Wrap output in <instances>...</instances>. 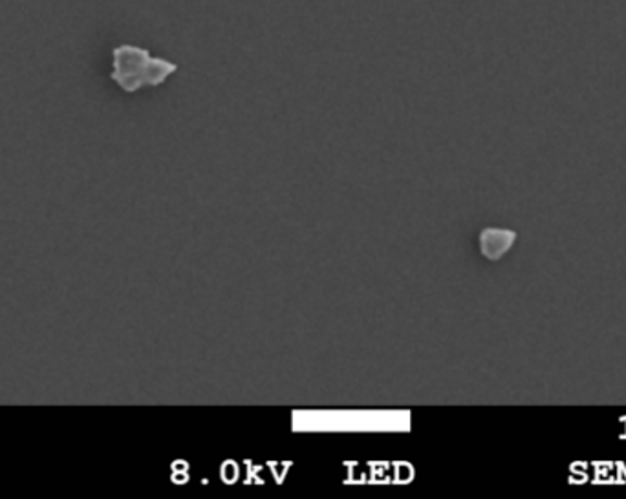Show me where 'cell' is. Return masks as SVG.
<instances>
[{
	"label": "cell",
	"instance_id": "cell-1",
	"mask_svg": "<svg viewBox=\"0 0 626 499\" xmlns=\"http://www.w3.org/2000/svg\"><path fill=\"white\" fill-rule=\"evenodd\" d=\"M114 57V71L112 79L124 88L125 92H138L143 87H158L173 76L178 66L165 59L151 57L145 48L117 47L112 52Z\"/></svg>",
	"mask_w": 626,
	"mask_h": 499
},
{
	"label": "cell",
	"instance_id": "cell-2",
	"mask_svg": "<svg viewBox=\"0 0 626 499\" xmlns=\"http://www.w3.org/2000/svg\"><path fill=\"white\" fill-rule=\"evenodd\" d=\"M511 240H513V236H511L510 232L486 231L481 239L482 253L489 256V258H498L503 251L508 250Z\"/></svg>",
	"mask_w": 626,
	"mask_h": 499
}]
</instances>
